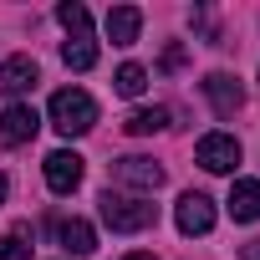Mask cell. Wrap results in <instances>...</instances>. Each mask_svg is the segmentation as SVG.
<instances>
[{
  "instance_id": "20",
  "label": "cell",
  "mask_w": 260,
  "mask_h": 260,
  "mask_svg": "<svg viewBox=\"0 0 260 260\" xmlns=\"http://www.w3.org/2000/svg\"><path fill=\"white\" fill-rule=\"evenodd\" d=\"M0 204H6V174H0Z\"/></svg>"
},
{
  "instance_id": "17",
  "label": "cell",
  "mask_w": 260,
  "mask_h": 260,
  "mask_svg": "<svg viewBox=\"0 0 260 260\" xmlns=\"http://www.w3.org/2000/svg\"><path fill=\"white\" fill-rule=\"evenodd\" d=\"M0 260H31V230L0 235Z\"/></svg>"
},
{
  "instance_id": "8",
  "label": "cell",
  "mask_w": 260,
  "mask_h": 260,
  "mask_svg": "<svg viewBox=\"0 0 260 260\" xmlns=\"http://www.w3.org/2000/svg\"><path fill=\"white\" fill-rule=\"evenodd\" d=\"M204 97H209L214 112H224V117L245 107V87H240L230 72H209V77H204Z\"/></svg>"
},
{
  "instance_id": "13",
  "label": "cell",
  "mask_w": 260,
  "mask_h": 260,
  "mask_svg": "<svg viewBox=\"0 0 260 260\" xmlns=\"http://www.w3.org/2000/svg\"><path fill=\"white\" fill-rule=\"evenodd\" d=\"M122 127L133 138H148V133H158V127H169V107H138V112H127Z\"/></svg>"
},
{
  "instance_id": "2",
  "label": "cell",
  "mask_w": 260,
  "mask_h": 260,
  "mask_svg": "<svg viewBox=\"0 0 260 260\" xmlns=\"http://www.w3.org/2000/svg\"><path fill=\"white\" fill-rule=\"evenodd\" d=\"M102 219H107V230H117V235H138V230H148V224L158 219V204L107 189V194H102Z\"/></svg>"
},
{
  "instance_id": "7",
  "label": "cell",
  "mask_w": 260,
  "mask_h": 260,
  "mask_svg": "<svg viewBox=\"0 0 260 260\" xmlns=\"http://www.w3.org/2000/svg\"><path fill=\"white\" fill-rule=\"evenodd\" d=\"M46 184H51V194H72L82 184V153H72V148L46 153Z\"/></svg>"
},
{
  "instance_id": "19",
  "label": "cell",
  "mask_w": 260,
  "mask_h": 260,
  "mask_svg": "<svg viewBox=\"0 0 260 260\" xmlns=\"http://www.w3.org/2000/svg\"><path fill=\"white\" fill-rule=\"evenodd\" d=\"M122 260H158V255H148V250H138V255H122Z\"/></svg>"
},
{
  "instance_id": "18",
  "label": "cell",
  "mask_w": 260,
  "mask_h": 260,
  "mask_svg": "<svg viewBox=\"0 0 260 260\" xmlns=\"http://www.w3.org/2000/svg\"><path fill=\"white\" fill-rule=\"evenodd\" d=\"M245 260H260V240H250V245H245Z\"/></svg>"
},
{
  "instance_id": "16",
  "label": "cell",
  "mask_w": 260,
  "mask_h": 260,
  "mask_svg": "<svg viewBox=\"0 0 260 260\" xmlns=\"http://www.w3.org/2000/svg\"><path fill=\"white\" fill-rule=\"evenodd\" d=\"M112 87H117L122 97H138V92L148 87V72H143L138 61H127V67H117V77H112Z\"/></svg>"
},
{
  "instance_id": "1",
  "label": "cell",
  "mask_w": 260,
  "mask_h": 260,
  "mask_svg": "<svg viewBox=\"0 0 260 260\" xmlns=\"http://www.w3.org/2000/svg\"><path fill=\"white\" fill-rule=\"evenodd\" d=\"M92 122H97V102H92L82 87H61V92L51 97V127H56L61 138L92 133Z\"/></svg>"
},
{
  "instance_id": "6",
  "label": "cell",
  "mask_w": 260,
  "mask_h": 260,
  "mask_svg": "<svg viewBox=\"0 0 260 260\" xmlns=\"http://www.w3.org/2000/svg\"><path fill=\"white\" fill-rule=\"evenodd\" d=\"M174 219H179V230H184V235H209V230H214V199L189 189V194L179 199Z\"/></svg>"
},
{
  "instance_id": "11",
  "label": "cell",
  "mask_w": 260,
  "mask_h": 260,
  "mask_svg": "<svg viewBox=\"0 0 260 260\" xmlns=\"http://www.w3.org/2000/svg\"><path fill=\"white\" fill-rule=\"evenodd\" d=\"M230 214H235V224L260 219V179H235V189H230Z\"/></svg>"
},
{
  "instance_id": "10",
  "label": "cell",
  "mask_w": 260,
  "mask_h": 260,
  "mask_svg": "<svg viewBox=\"0 0 260 260\" xmlns=\"http://www.w3.org/2000/svg\"><path fill=\"white\" fill-rule=\"evenodd\" d=\"M41 82V67L31 61V56H11V61H0V92H26V87H36Z\"/></svg>"
},
{
  "instance_id": "5",
  "label": "cell",
  "mask_w": 260,
  "mask_h": 260,
  "mask_svg": "<svg viewBox=\"0 0 260 260\" xmlns=\"http://www.w3.org/2000/svg\"><path fill=\"white\" fill-rule=\"evenodd\" d=\"M112 179H117V184H127V189L153 194V189L164 184V169H158L153 158H143V153H127V158H117V164H112Z\"/></svg>"
},
{
  "instance_id": "9",
  "label": "cell",
  "mask_w": 260,
  "mask_h": 260,
  "mask_svg": "<svg viewBox=\"0 0 260 260\" xmlns=\"http://www.w3.org/2000/svg\"><path fill=\"white\" fill-rule=\"evenodd\" d=\"M138 31H143V11L138 6H112L107 11V41L112 46H133Z\"/></svg>"
},
{
  "instance_id": "15",
  "label": "cell",
  "mask_w": 260,
  "mask_h": 260,
  "mask_svg": "<svg viewBox=\"0 0 260 260\" xmlns=\"http://www.w3.org/2000/svg\"><path fill=\"white\" fill-rule=\"evenodd\" d=\"M56 21L67 26V36H72V41H77V36H92V16H87V6H77V0L56 6Z\"/></svg>"
},
{
  "instance_id": "14",
  "label": "cell",
  "mask_w": 260,
  "mask_h": 260,
  "mask_svg": "<svg viewBox=\"0 0 260 260\" xmlns=\"http://www.w3.org/2000/svg\"><path fill=\"white\" fill-rule=\"evenodd\" d=\"M61 61H67L72 72H92V67H97V46H92V36L67 41V46H61Z\"/></svg>"
},
{
  "instance_id": "3",
  "label": "cell",
  "mask_w": 260,
  "mask_h": 260,
  "mask_svg": "<svg viewBox=\"0 0 260 260\" xmlns=\"http://www.w3.org/2000/svg\"><path fill=\"white\" fill-rule=\"evenodd\" d=\"M36 127H41V112H36L31 102H11L6 112H0V143H6V148H21V143L36 138Z\"/></svg>"
},
{
  "instance_id": "12",
  "label": "cell",
  "mask_w": 260,
  "mask_h": 260,
  "mask_svg": "<svg viewBox=\"0 0 260 260\" xmlns=\"http://www.w3.org/2000/svg\"><path fill=\"white\" fill-rule=\"evenodd\" d=\"M56 235H61V245H67L72 255H92V250H97V230H92L87 219H61Z\"/></svg>"
},
{
  "instance_id": "4",
  "label": "cell",
  "mask_w": 260,
  "mask_h": 260,
  "mask_svg": "<svg viewBox=\"0 0 260 260\" xmlns=\"http://www.w3.org/2000/svg\"><path fill=\"white\" fill-rule=\"evenodd\" d=\"M194 158H199V169H209V174H230V169L240 164V138H230V133H204L199 148H194Z\"/></svg>"
}]
</instances>
